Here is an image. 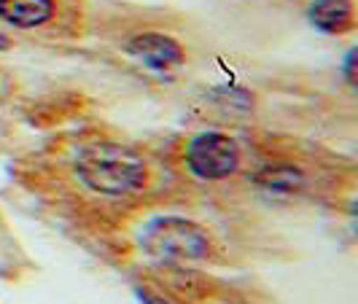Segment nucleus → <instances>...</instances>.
<instances>
[{
  "mask_svg": "<svg viewBox=\"0 0 358 304\" xmlns=\"http://www.w3.org/2000/svg\"><path fill=\"white\" fill-rule=\"evenodd\" d=\"M54 17V0H0V19L17 30H33Z\"/></svg>",
  "mask_w": 358,
  "mask_h": 304,
  "instance_id": "obj_6",
  "label": "nucleus"
},
{
  "mask_svg": "<svg viewBox=\"0 0 358 304\" xmlns=\"http://www.w3.org/2000/svg\"><path fill=\"white\" fill-rule=\"evenodd\" d=\"M138 296H141V304H167L162 296H154V294H148V291H141Z\"/></svg>",
  "mask_w": 358,
  "mask_h": 304,
  "instance_id": "obj_9",
  "label": "nucleus"
},
{
  "mask_svg": "<svg viewBox=\"0 0 358 304\" xmlns=\"http://www.w3.org/2000/svg\"><path fill=\"white\" fill-rule=\"evenodd\" d=\"M356 49H350L348 57H345V62H342V75H345L348 87H356Z\"/></svg>",
  "mask_w": 358,
  "mask_h": 304,
  "instance_id": "obj_8",
  "label": "nucleus"
},
{
  "mask_svg": "<svg viewBox=\"0 0 358 304\" xmlns=\"http://www.w3.org/2000/svg\"><path fill=\"white\" fill-rule=\"evenodd\" d=\"M141 248L162 264H189L210 256V234L192 218L159 215L143 226Z\"/></svg>",
  "mask_w": 358,
  "mask_h": 304,
  "instance_id": "obj_2",
  "label": "nucleus"
},
{
  "mask_svg": "<svg viewBox=\"0 0 358 304\" xmlns=\"http://www.w3.org/2000/svg\"><path fill=\"white\" fill-rule=\"evenodd\" d=\"M307 19L329 36H342L356 27V3L353 0H313Z\"/></svg>",
  "mask_w": 358,
  "mask_h": 304,
  "instance_id": "obj_5",
  "label": "nucleus"
},
{
  "mask_svg": "<svg viewBox=\"0 0 358 304\" xmlns=\"http://www.w3.org/2000/svg\"><path fill=\"white\" fill-rule=\"evenodd\" d=\"M253 180L256 186L267 189L272 194H294L305 186V173L294 164H269V167H262Z\"/></svg>",
  "mask_w": 358,
  "mask_h": 304,
  "instance_id": "obj_7",
  "label": "nucleus"
},
{
  "mask_svg": "<svg viewBox=\"0 0 358 304\" xmlns=\"http://www.w3.org/2000/svg\"><path fill=\"white\" fill-rule=\"evenodd\" d=\"M124 52L148 71H176L183 65V49L164 33H138L124 43Z\"/></svg>",
  "mask_w": 358,
  "mask_h": 304,
  "instance_id": "obj_4",
  "label": "nucleus"
},
{
  "mask_svg": "<svg viewBox=\"0 0 358 304\" xmlns=\"http://www.w3.org/2000/svg\"><path fill=\"white\" fill-rule=\"evenodd\" d=\"M186 167L199 180H224L240 167V145L224 132H199L186 145Z\"/></svg>",
  "mask_w": 358,
  "mask_h": 304,
  "instance_id": "obj_3",
  "label": "nucleus"
},
{
  "mask_svg": "<svg viewBox=\"0 0 358 304\" xmlns=\"http://www.w3.org/2000/svg\"><path fill=\"white\" fill-rule=\"evenodd\" d=\"M73 167L78 180L103 197L135 194L148 180V164L143 157L119 143H94L81 148Z\"/></svg>",
  "mask_w": 358,
  "mask_h": 304,
  "instance_id": "obj_1",
  "label": "nucleus"
},
{
  "mask_svg": "<svg viewBox=\"0 0 358 304\" xmlns=\"http://www.w3.org/2000/svg\"><path fill=\"white\" fill-rule=\"evenodd\" d=\"M8 46H11V43H8V38H6V36H0V52H6Z\"/></svg>",
  "mask_w": 358,
  "mask_h": 304,
  "instance_id": "obj_10",
  "label": "nucleus"
}]
</instances>
